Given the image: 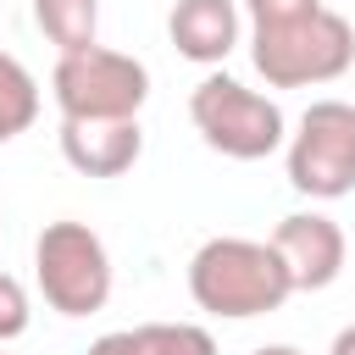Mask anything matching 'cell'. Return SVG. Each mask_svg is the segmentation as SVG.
<instances>
[{
    "instance_id": "obj_12",
    "label": "cell",
    "mask_w": 355,
    "mask_h": 355,
    "mask_svg": "<svg viewBox=\"0 0 355 355\" xmlns=\"http://www.w3.org/2000/svg\"><path fill=\"white\" fill-rule=\"evenodd\" d=\"M139 344L144 355H216V338L200 322H144Z\"/></svg>"
},
{
    "instance_id": "obj_13",
    "label": "cell",
    "mask_w": 355,
    "mask_h": 355,
    "mask_svg": "<svg viewBox=\"0 0 355 355\" xmlns=\"http://www.w3.org/2000/svg\"><path fill=\"white\" fill-rule=\"evenodd\" d=\"M28 322H33V305H28V288L11 277V272H0V344H11V338H22L28 333Z\"/></svg>"
},
{
    "instance_id": "obj_16",
    "label": "cell",
    "mask_w": 355,
    "mask_h": 355,
    "mask_svg": "<svg viewBox=\"0 0 355 355\" xmlns=\"http://www.w3.org/2000/svg\"><path fill=\"white\" fill-rule=\"evenodd\" d=\"M327 355H355V322L349 327H338V338H333V349Z\"/></svg>"
},
{
    "instance_id": "obj_7",
    "label": "cell",
    "mask_w": 355,
    "mask_h": 355,
    "mask_svg": "<svg viewBox=\"0 0 355 355\" xmlns=\"http://www.w3.org/2000/svg\"><path fill=\"white\" fill-rule=\"evenodd\" d=\"M272 244L294 277V294H316V288H333L338 272H344V227L322 211H288L277 227H272Z\"/></svg>"
},
{
    "instance_id": "obj_9",
    "label": "cell",
    "mask_w": 355,
    "mask_h": 355,
    "mask_svg": "<svg viewBox=\"0 0 355 355\" xmlns=\"http://www.w3.org/2000/svg\"><path fill=\"white\" fill-rule=\"evenodd\" d=\"M166 33H172L183 61L216 67L239 44V6L233 0H178L172 17H166Z\"/></svg>"
},
{
    "instance_id": "obj_4",
    "label": "cell",
    "mask_w": 355,
    "mask_h": 355,
    "mask_svg": "<svg viewBox=\"0 0 355 355\" xmlns=\"http://www.w3.org/2000/svg\"><path fill=\"white\" fill-rule=\"evenodd\" d=\"M189 116H194L200 139H205L216 155H227V161H266V155L288 139V122H283L277 100L244 89V83L227 78V72H211V78L194 83Z\"/></svg>"
},
{
    "instance_id": "obj_5",
    "label": "cell",
    "mask_w": 355,
    "mask_h": 355,
    "mask_svg": "<svg viewBox=\"0 0 355 355\" xmlns=\"http://www.w3.org/2000/svg\"><path fill=\"white\" fill-rule=\"evenodd\" d=\"M50 94H55L61 116H139V105L150 100V72L139 55L89 44V50H67L55 61Z\"/></svg>"
},
{
    "instance_id": "obj_8",
    "label": "cell",
    "mask_w": 355,
    "mask_h": 355,
    "mask_svg": "<svg viewBox=\"0 0 355 355\" xmlns=\"http://www.w3.org/2000/svg\"><path fill=\"white\" fill-rule=\"evenodd\" d=\"M61 155L83 178H122L144 155L139 116H61Z\"/></svg>"
},
{
    "instance_id": "obj_14",
    "label": "cell",
    "mask_w": 355,
    "mask_h": 355,
    "mask_svg": "<svg viewBox=\"0 0 355 355\" xmlns=\"http://www.w3.org/2000/svg\"><path fill=\"white\" fill-rule=\"evenodd\" d=\"M322 0H244L250 11V28H277V22H294L305 11H316Z\"/></svg>"
},
{
    "instance_id": "obj_10",
    "label": "cell",
    "mask_w": 355,
    "mask_h": 355,
    "mask_svg": "<svg viewBox=\"0 0 355 355\" xmlns=\"http://www.w3.org/2000/svg\"><path fill=\"white\" fill-rule=\"evenodd\" d=\"M33 22L44 28V39L67 55V50H89L100 44V0H33Z\"/></svg>"
},
{
    "instance_id": "obj_15",
    "label": "cell",
    "mask_w": 355,
    "mask_h": 355,
    "mask_svg": "<svg viewBox=\"0 0 355 355\" xmlns=\"http://www.w3.org/2000/svg\"><path fill=\"white\" fill-rule=\"evenodd\" d=\"M89 355H144V344H139V327H122V333H100V338L89 344Z\"/></svg>"
},
{
    "instance_id": "obj_2",
    "label": "cell",
    "mask_w": 355,
    "mask_h": 355,
    "mask_svg": "<svg viewBox=\"0 0 355 355\" xmlns=\"http://www.w3.org/2000/svg\"><path fill=\"white\" fill-rule=\"evenodd\" d=\"M250 61L272 89L333 83L355 67V28L333 6H316L277 28H250Z\"/></svg>"
},
{
    "instance_id": "obj_1",
    "label": "cell",
    "mask_w": 355,
    "mask_h": 355,
    "mask_svg": "<svg viewBox=\"0 0 355 355\" xmlns=\"http://www.w3.org/2000/svg\"><path fill=\"white\" fill-rule=\"evenodd\" d=\"M189 294L205 316H222V322H250V316H266L277 311L288 294H294V277L277 255L272 239H239V233H222V239H205L189 261Z\"/></svg>"
},
{
    "instance_id": "obj_3",
    "label": "cell",
    "mask_w": 355,
    "mask_h": 355,
    "mask_svg": "<svg viewBox=\"0 0 355 355\" xmlns=\"http://www.w3.org/2000/svg\"><path fill=\"white\" fill-rule=\"evenodd\" d=\"M33 277L50 311L61 316H94L111 300V255L105 239L89 222H44L33 239Z\"/></svg>"
},
{
    "instance_id": "obj_11",
    "label": "cell",
    "mask_w": 355,
    "mask_h": 355,
    "mask_svg": "<svg viewBox=\"0 0 355 355\" xmlns=\"http://www.w3.org/2000/svg\"><path fill=\"white\" fill-rule=\"evenodd\" d=\"M33 116H39V83H33V72L17 55L0 50V144H11L17 133H28Z\"/></svg>"
},
{
    "instance_id": "obj_17",
    "label": "cell",
    "mask_w": 355,
    "mask_h": 355,
    "mask_svg": "<svg viewBox=\"0 0 355 355\" xmlns=\"http://www.w3.org/2000/svg\"><path fill=\"white\" fill-rule=\"evenodd\" d=\"M250 355H305V349H294V344H261V349H250Z\"/></svg>"
},
{
    "instance_id": "obj_6",
    "label": "cell",
    "mask_w": 355,
    "mask_h": 355,
    "mask_svg": "<svg viewBox=\"0 0 355 355\" xmlns=\"http://www.w3.org/2000/svg\"><path fill=\"white\" fill-rule=\"evenodd\" d=\"M288 183L311 200H344L355 189V105L311 100L288 133Z\"/></svg>"
}]
</instances>
